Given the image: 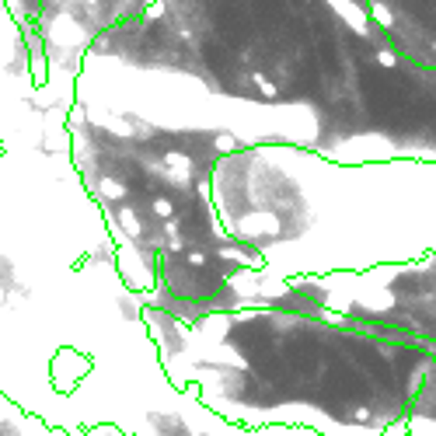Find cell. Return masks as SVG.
<instances>
[{
    "instance_id": "1",
    "label": "cell",
    "mask_w": 436,
    "mask_h": 436,
    "mask_svg": "<svg viewBox=\"0 0 436 436\" xmlns=\"http://www.w3.org/2000/svg\"><path fill=\"white\" fill-rule=\"evenodd\" d=\"M91 436H119V433H115V430H94Z\"/></svg>"
}]
</instances>
